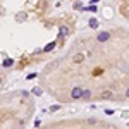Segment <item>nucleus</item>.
<instances>
[{
	"mask_svg": "<svg viewBox=\"0 0 129 129\" xmlns=\"http://www.w3.org/2000/svg\"><path fill=\"white\" fill-rule=\"evenodd\" d=\"M71 98L78 100V98H83V89L79 88V86H76V88H72V91H71Z\"/></svg>",
	"mask_w": 129,
	"mask_h": 129,
	"instance_id": "1",
	"label": "nucleus"
},
{
	"mask_svg": "<svg viewBox=\"0 0 129 129\" xmlns=\"http://www.w3.org/2000/svg\"><path fill=\"white\" fill-rule=\"evenodd\" d=\"M109 38H110V33H107V31H103V33H98V36H96V40L102 41V43H103V41H107Z\"/></svg>",
	"mask_w": 129,
	"mask_h": 129,
	"instance_id": "2",
	"label": "nucleus"
},
{
	"mask_svg": "<svg viewBox=\"0 0 129 129\" xmlns=\"http://www.w3.org/2000/svg\"><path fill=\"white\" fill-rule=\"evenodd\" d=\"M89 28H93V29H96V28H98V21L95 19V17H91V19H89Z\"/></svg>",
	"mask_w": 129,
	"mask_h": 129,
	"instance_id": "3",
	"label": "nucleus"
},
{
	"mask_svg": "<svg viewBox=\"0 0 129 129\" xmlns=\"http://www.w3.org/2000/svg\"><path fill=\"white\" fill-rule=\"evenodd\" d=\"M91 98V91L89 89H83V100H89Z\"/></svg>",
	"mask_w": 129,
	"mask_h": 129,
	"instance_id": "4",
	"label": "nucleus"
},
{
	"mask_svg": "<svg viewBox=\"0 0 129 129\" xmlns=\"http://www.w3.org/2000/svg\"><path fill=\"white\" fill-rule=\"evenodd\" d=\"M102 98L103 100H110L112 98V91H103V93H102Z\"/></svg>",
	"mask_w": 129,
	"mask_h": 129,
	"instance_id": "5",
	"label": "nucleus"
},
{
	"mask_svg": "<svg viewBox=\"0 0 129 129\" xmlns=\"http://www.w3.org/2000/svg\"><path fill=\"white\" fill-rule=\"evenodd\" d=\"M12 64H14V60H12V59H5V60H4V67H10Z\"/></svg>",
	"mask_w": 129,
	"mask_h": 129,
	"instance_id": "6",
	"label": "nucleus"
},
{
	"mask_svg": "<svg viewBox=\"0 0 129 129\" xmlns=\"http://www.w3.org/2000/svg\"><path fill=\"white\" fill-rule=\"evenodd\" d=\"M83 60H84V55H83V53H78V55L74 57V62H83Z\"/></svg>",
	"mask_w": 129,
	"mask_h": 129,
	"instance_id": "7",
	"label": "nucleus"
},
{
	"mask_svg": "<svg viewBox=\"0 0 129 129\" xmlns=\"http://www.w3.org/2000/svg\"><path fill=\"white\" fill-rule=\"evenodd\" d=\"M67 33H69V29H67L66 26H62V28H60V35H62V36H66Z\"/></svg>",
	"mask_w": 129,
	"mask_h": 129,
	"instance_id": "8",
	"label": "nucleus"
},
{
	"mask_svg": "<svg viewBox=\"0 0 129 129\" xmlns=\"http://www.w3.org/2000/svg\"><path fill=\"white\" fill-rule=\"evenodd\" d=\"M33 95H38V96H40L41 95V88H35L33 89Z\"/></svg>",
	"mask_w": 129,
	"mask_h": 129,
	"instance_id": "9",
	"label": "nucleus"
},
{
	"mask_svg": "<svg viewBox=\"0 0 129 129\" xmlns=\"http://www.w3.org/2000/svg\"><path fill=\"white\" fill-rule=\"evenodd\" d=\"M53 47H55V45H53V43H50V45H47V47H45V52H50V50L53 48Z\"/></svg>",
	"mask_w": 129,
	"mask_h": 129,
	"instance_id": "10",
	"label": "nucleus"
},
{
	"mask_svg": "<svg viewBox=\"0 0 129 129\" xmlns=\"http://www.w3.org/2000/svg\"><path fill=\"white\" fill-rule=\"evenodd\" d=\"M59 109H60V105H53V107H50L48 110L50 112H55V110H59Z\"/></svg>",
	"mask_w": 129,
	"mask_h": 129,
	"instance_id": "11",
	"label": "nucleus"
},
{
	"mask_svg": "<svg viewBox=\"0 0 129 129\" xmlns=\"http://www.w3.org/2000/svg\"><path fill=\"white\" fill-rule=\"evenodd\" d=\"M36 76H38V74H36V72H31V74H28V79H35V78H36Z\"/></svg>",
	"mask_w": 129,
	"mask_h": 129,
	"instance_id": "12",
	"label": "nucleus"
},
{
	"mask_svg": "<svg viewBox=\"0 0 129 129\" xmlns=\"http://www.w3.org/2000/svg\"><path fill=\"white\" fill-rule=\"evenodd\" d=\"M126 96H127V98H129V88L126 89Z\"/></svg>",
	"mask_w": 129,
	"mask_h": 129,
	"instance_id": "13",
	"label": "nucleus"
}]
</instances>
